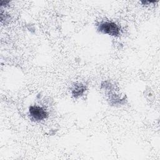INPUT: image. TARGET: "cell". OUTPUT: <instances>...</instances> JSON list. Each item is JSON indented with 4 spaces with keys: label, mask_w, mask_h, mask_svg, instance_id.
Listing matches in <instances>:
<instances>
[{
    "label": "cell",
    "mask_w": 160,
    "mask_h": 160,
    "mask_svg": "<svg viewBox=\"0 0 160 160\" xmlns=\"http://www.w3.org/2000/svg\"><path fill=\"white\" fill-rule=\"evenodd\" d=\"M29 114L30 118L36 121H41L48 117L46 110L39 106L32 105L29 108Z\"/></svg>",
    "instance_id": "2"
},
{
    "label": "cell",
    "mask_w": 160,
    "mask_h": 160,
    "mask_svg": "<svg viewBox=\"0 0 160 160\" xmlns=\"http://www.w3.org/2000/svg\"><path fill=\"white\" fill-rule=\"evenodd\" d=\"M97 29L101 33L112 36H118L121 33L119 26L112 21H102L100 22L98 25Z\"/></svg>",
    "instance_id": "1"
},
{
    "label": "cell",
    "mask_w": 160,
    "mask_h": 160,
    "mask_svg": "<svg viewBox=\"0 0 160 160\" xmlns=\"http://www.w3.org/2000/svg\"><path fill=\"white\" fill-rule=\"evenodd\" d=\"M86 90V86L82 84H77L74 85L72 89V95L74 98L82 96Z\"/></svg>",
    "instance_id": "3"
},
{
    "label": "cell",
    "mask_w": 160,
    "mask_h": 160,
    "mask_svg": "<svg viewBox=\"0 0 160 160\" xmlns=\"http://www.w3.org/2000/svg\"><path fill=\"white\" fill-rule=\"evenodd\" d=\"M10 2L9 1H1V7H6Z\"/></svg>",
    "instance_id": "4"
}]
</instances>
